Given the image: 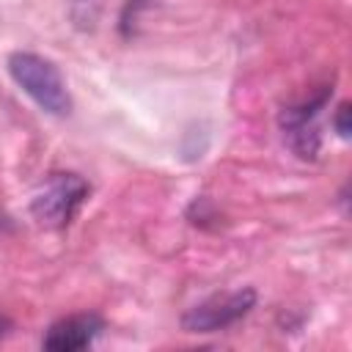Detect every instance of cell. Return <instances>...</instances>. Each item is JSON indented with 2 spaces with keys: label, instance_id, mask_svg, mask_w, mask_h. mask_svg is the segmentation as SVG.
Returning <instances> with one entry per match:
<instances>
[{
  "label": "cell",
  "instance_id": "2",
  "mask_svg": "<svg viewBox=\"0 0 352 352\" xmlns=\"http://www.w3.org/2000/svg\"><path fill=\"white\" fill-rule=\"evenodd\" d=\"M88 192L91 184L80 173H50L30 201V214L44 228H66L74 220L77 209L85 204Z\"/></svg>",
  "mask_w": 352,
  "mask_h": 352
},
{
  "label": "cell",
  "instance_id": "7",
  "mask_svg": "<svg viewBox=\"0 0 352 352\" xmlns=\"http://www.w3.org/2000/svg\"><path fill=\"white\" fill-rule=\"evenodd\" d=\"M8 330H11V322H8V319H6L3 314H0V338H3V336H6Z\"/></svg>",
  "mask_w": 352,
  "mask_h": 352
},
{
  "label": "cell",
  "instance_id": "6",
  "mask_svg": "<svg viewBox=\"0 0 352 352\" xmlns=\"http://www.w3.org/2000/svg\"><path fill=\"white\" fill-rule=\"evenodd\" d=\"M349 116H352L349 102H341L338 110H336V116H333V126H336L338 138H344V140H349V135H352V121H349Z\"/></svg>",
  "mask_w": 352,
  "mask_h": 352
},
{
  "label": "cell",
  "instance_id": "4",
  "mask_svg": "<svg viewBox=\"0 0 352 352\" xmlns=\"http://www.w3.org/2000/svg\"><path fill=\"white\" fill-rule=\"evenodd\" d=\"M256 305V292L253 289H234L226 294H214L198 305H192L182 316V327L187 333H217L248 316Z\"/></svg>",
  "mask_w": 352,
  "mask_h": 352
},
{
  "label": "cell",
  "instance_id": "5",
  "mask_svg": "<svg viewBox=\"0 0 352 352\" xmlns=\"http://www.w3.org/2000/svg\"><path fill=\"white\" fill-rule=\"evenodd\" d=\"M102 330H104V319L94 311H82V314H72L50 324L41 344L50 352H77V349L91 346Z\"/></svg>",
  "mask_w": 352,
  "mask_h": 352
},
{
  "label": "cell",
  "instance_id": "3",
  "mask_svg": "<svg viewBox=\"0 0 352 352\" xmlns=\"http://www.w3.org/2000/svg\"><path fill=\"white\" fill-rule=\"evenodd\" d=\"M330 96H333V88H322L319 96L300 102V104H289L278 116L283 140L300 160H316V154H319V146H322L319 113L327 107Z\"/></svg>",
  "mask_w": 352,
  "mask_h": 352
},
{
  "label": "cell",
  "instance_id": "1",
  "mask_svg": "<svg viewBox=\"0 0 352 352\" xmlns=\"http://www.w3.org/2000/svg\"><path fill=\"white\" fill-rule=\"evenodd\" d=\"M8 74L11 80L50 116H69L72 113V94L66 88L63 74L58 66L36 52H11L8 55Z\"/></svg>",
  "mask_w": 352,
  "mask_h": 352
}]
</instances>
